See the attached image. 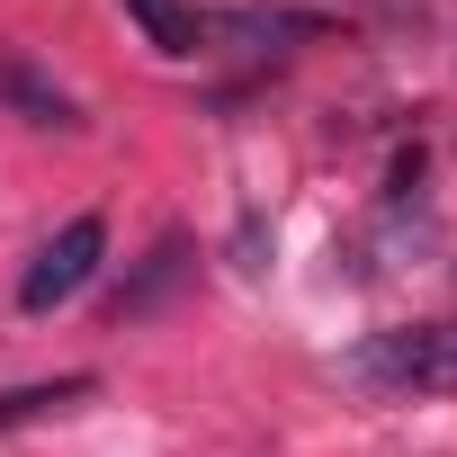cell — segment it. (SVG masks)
<instances>
[{
  "label": "cell",
  "mask_w": 457,
  "mask_h": 457,
  "mask_svg": "<svg viewBox=\"0 0 457 457\" xmlns=\"http://www.w3.org/2000/svg\"><path fill=\"white\" fill-rule=\"evenodd\" d=\"M341 377L359 395H386V403H421V395H457V314L448 323H395V332H368Z\"/></svg>",
  "instance_id": "obj_1"
},
{
  "label": "cell",
  "mask_w": 457,
  "mask_h": 457,
  "mask_svg": "<svg viewBox=\"0 0 457 457\" xmlns=\"http://www.w3.org/2000/svg\"><path fill=\"white\" fill-rule=\"evenodd\" d=\"M99 252H108V224H99V215H72L63 234H54L37 261H28V278H19V305H28V314H54V305H72V296L90 287Z\"/></svg>",
  "instance_id": "obj_2"
},
{
  "label": "cell",
  "mask_w": 457,
  "mask_h": 457,
  "mask_svg": "<svg viewBox=\"0 0 457 457\" xmlns=\"http://www.w3.org/2000/svg\"><path fill=\"white\" fill-rule=\"evenodd\" d=\"M206 37H234V54H287L314 37V19L305 10H224V19H206Z\"/></svg>",
  "instance_id": "obj_3"
},
{
  "label": "cell",
  "mask_w": 457,
  "mask_h": 457,
  "mask_svg": "<svg viewBox=\"0 0 457 457\" xmlns=\"http://www.w3.org/2000/svg\"><path fill=\"white\" fill-rule=\"evenodd\" d=\"M126 19H135L162 54H206V19L179 10V0H126Z\"/></svg>",
  "instance_id": "obj_4"
},
{
  "label": "cell",
  "mask_w": 457,
  "mask_h": 457,
  "mask_svg": "<svg viewBox=\"0 0 457 457\" xmlns=\"http://www.w3.org/2000/svg\"><path fill=\"white\" fill-rule=\"evenodd\" d=\"M81 395H90V377H63V386H19V395H0V430L46 421V412H72Z\"/></svg>",
  "instance_id": "obj_5"
}]
</instances>
